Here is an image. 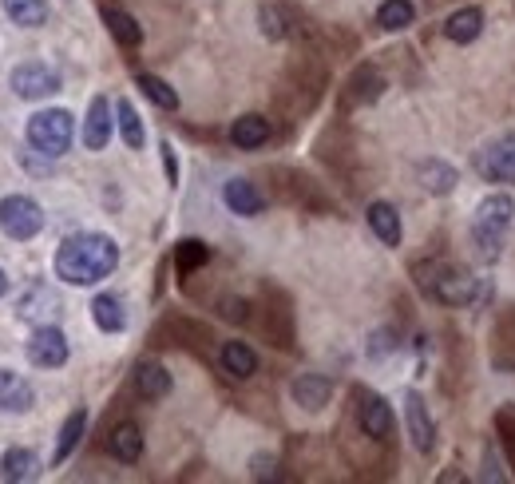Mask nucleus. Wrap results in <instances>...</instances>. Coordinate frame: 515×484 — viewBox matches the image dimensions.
<instances>
[{
  "mask_svg": "<svg viewBox=\"0 0 515 484\" xmlns=\"http://www.w3.org/2000/svg\"><path fill=\"white\" fill-rule=\"evenodd\" d=\"M412 20H416L412 0H385V4L377 8V24H381L385 32H405Z\"/></svg>",
  "mask_w": 515,
  "mask_h": 484,
  "instance_id": "obj_28",
  "label": "nucleus"
},
{
  "mask_svg": "<svg viewBox=\"0 0 515 484\" xmlns=\"http://www.w3.org/2000/svg\"><path fill=\"white\" fill-rule=\"evenodd\" d=\"M8 88L20 100H44V96H56L60 92V72L48 68V64H40V60H28V64H16L12 68Z\"/></svg>",
  "mask_w": 515,
  "mask_h": 484,
  "instance_id": "obj_6",
  "label": "nucleus"
},
{
  "mask_svg": "<svg viewBox=\"0 0 515 484\" xmlns=\"http://www.w3.org/2000/svg\"><path fill=\"white\" fill-rule=\"evenodd\" d=\"M103 24H107V32L115 36V44H123V48L143 44V28H139V20H135L131 12H123V8H107V12H103Z\"/></svg>",
  "mask_w": 515,
  "mask_h": 484,
  "instance_id": "obj_20",
  "label": "nucleus"
},
{
  "mask_svg": "<svg viewBox=\"0 0 515 484\" xmlns=\"http://www.w3.org/2000/svg\"><path fill=\"white\" fill-rule=\"evenodd\" d=\"M72 135H76V123L64 108H48L28 120V143L48 159H60L72 147Z\"/></svg>",
  "mask_w": 515,
  "mask_h": 484,
  "instance_id": "obj_4",
  "label": "nucleus"
},
{
  "mask_svg": "<svg viewBox=\"0 0 515 484\" xmlns=\"http://www.w3.org/2000/svg\"><path fill=\"white\" fill-rule=\"evenodd\" d=\"M36 469H40V461H36L32 449H8V453L0 457V477H4V481H32Z\"/></svg>",
  "mask_w": 515,
  "mask_h": 484,
  "instance_id": "obj_24",
  "label": "nucleus"
},
{
  "mask_svg": "<svg viewBox=\"0 0 515 484\" xmlns=\"http://www.w3.org/2000/svg\"><path fill=\"white\" fill-rule=\"evenodd\" d=\"M405 421H409V437L412 445H416V453H432L436 449V425H432V417H428V409H424V397L409 389L405 393Z\"/></svg>",
  "mask_w": 515,
  "mask_h": 484,
  "instance_id": "obj_10",
  "label": "nucleus"
},
{
  "mask_svg": "<svg viewBox=\"0 0 515 484\" xmlns=\"http://www.w3.org/2000/svg\"><path fill=\"white\" fill-rule=\"evenodd\" d=\"M222 314L230 322H246V302H222Z\"/></svg>",
  "mask_w": 515,
  "mask_h": 484,
  "instance_id": "obj_36",
  "label": "nucleus"
},
{
  "mask_svg": "<svg viewBox=\"0 0 515 484\" xmlns=\"http://www.w3.org/2000/svg\"><path fill=\"white\" fill-rule=\"evenodd\" d=\"M412 278H416L420 294L432 298V302H440V306H464V302L476 298V278L464 266L448 262V258L416 262L412 266Z\"/></svg>",
  "mask_w": 515,
  "mask_h": 484,
  "instance_id": "obj_2",
  "label": "nucleus"
},
{
  "mask_svg": "<svg viewBox=\"0 0 515 484\" xmlns=\"http://www.w3.org/2000/svg\"><path fill=\"white\" fill-rule=\"evenodd\" d=\"M135 84H139V92H143V96H147L155 108H163V112H175V108H179V92H175L167 80H159V76L143 72Z\"/></svg>",
  "mask_w": 515,
  "mask_h": 484,
  "instance_id": "obj_27",
  "label": "nucleus"
},
{
  "mask_svg": "<svg viewBox=\"0 0 515 484\" xmlns=\"http://www.w3.org/2000/svg\"><path fill=\"white\" fill-rule=\"evenodd\" d=\"M258 24H262V36H270V40H286V16H282L274 4H262Z\"/></svg>",
  "mask_w": 515,
  "mask_h": 484,
  "instance_id": "obj_32",
  "label": "nucleus"
},
{
  "mask_svg": "<svg viewBox=\"0 0 515 484\" xmlns=\"http://www.w3.org/2000/svg\"><path fill=\"white\" fill-rule=\"evenodd\" d=\"M393 334L389 330H381V334H373V346H369V354L373 358H381V354H389V350H397V342H389Z\"/></svg>",
  "mask_w": 515,
  "mask_h": 484,
  "instance_id": "obj_34",
  "label": "nucleus"
},
{
  "mask_svg": "<svg viewBox=\"0 0 515 484\" xmlns=\"http://www.w3.org/2000/svg\"><path fill=\"white\" fill-rule=\"evenodd\" d=\"M357 425H361L365 437L385 441V437L393 433V409H389V401H385L381 393L361 389V393H357Z\"/></svg>",
  "mask_w": 515,
  "mask_h": 484,
  "instance_id": "obj_8",
  "label": "nucleus"
},
{
  "mask_svg": "<svg viewBox=\"0 0 515 484\" xmlns=\"http://www.w3.org/2000/svg\"><path fill=\"white\" fill-rule=\"evenodd\" d=\"M111 104L96 96L92 100V108H88V120H84V147L88 151H103L107 147V139H111Z\"/></svg>",
  "mask_w": 515,
  "mask_h": 484,
  "instance_id": "obj_16",
  "label": "nucleus"
},
{
  "mask_svg": "<svg viewBox=\"0 0 515 484\" xmlns=\"http://www.w3.org/2000/svg\"><path fill=\"white\" fill-rule=\"evenodd\" d=\"M290 393H294V401H298L302 409L317 413V409H325V405H329V397H333V381H329V377H321V373H302V377H294Z\"/></svg>",
  "mask_w": 515,
  "mask_h": 484,
  "instance_id": "obj_12",
  "label": "nucleus"
},
{
  "mask_svg": "<svg viewBox=\"0 0 515 484\" xmlns=\"http://www.w3.org/2000/svg\"><path fill=\"white\" fill-rule=\"evenodd\" d=\"M484 32V12L480 8H460V12H452L448 16V24H444V36L452 40V44H472L476 36Z\"/></svg>",
  "mask_w": 515,
  "mask_h": 484,
  "instance_id": "obj_19",
  "label": "nucleus"
},
{
  "mask_svg": "<svg viewBox=\"0 0 515 484\" xmlns=\"http://www.w3.org/2000/svg\"><path fill=\"white\" fill-rule=\"evenodd\" d=\"M476 171L488 183H515V135L492 139L484 151H476Z\"/></svg>",
  "mask_w": 515,
  "mask_h": 484,
  "instance_id": "obj_7",
  "label": "nucleus"
},
{
  "mask_svg": "<svg viewBox=\"0 0 515 484\" xmlns=\"http://www.w3.org/2000/svg\"><path fill=\"white\" fill-rule=\"evenodd\" d=\"M381 92H385L381 72H373V68L353 72V80H349V100H353V104H373Z\"/></svg>",
  "mask_w": 515,
  "mask_h": 484,
  "instance_id": "obj_29",
  "label": "nucleus"
},
{
  "mask_svg": "<svg viewBox=\"0 0 515 484\" xmlns=\"http://www.w3.org/2000/svg\"><path fill=\"white\" fill-rule=\"evenodd\" d=\"M32 401H36L32 385H28L24 377H16V373L0 369V413H28V409H32Z\"/></svg>",
  "mask_w": 515,
  "mask_h": 484,
  "instance_id": "obj_15",
  "label": "nucleus"
},
{
  "mask_svg": "<svg viewBox=\"0 0 515 484\" xmlns=\"http://www.w3.org/2000/svg\"><path fill=\"white\" fill-rule=\"evenodd\" d=\"M270 139V120L266 116H238V120L230 123V143L234 147H242V151H254V147H262Z\"/></svg>",
  "mask_w": 515,
  "mask_h": 484,
  "instance_id": "obj_18",
  "label": "nucleus"
},
{
  "mask_svg": "<svg viewBox=\"0 0 515 484\" xmlns=\"http://www.w3.org/2000/svg\"><path fill=\"white\" fill-rule=\"evenodd\" d=\"M107 453H111L115 461H123V465H135V461L143 457V433H139V425H131V421L115 425V429L107 433Z\"/></svg>",
  "mask_w": 515,
  "mask_h": 484,
  "instance_id": "obj_14",
  "label": "nucleus"
},
{
  "mask_svg": "<svg viewBox=\"0 0 515 484\" xmlns=\"http://www.w3.org/2000/svg\"><path fill=\"white\" fill-rule=\"evenodd\" d=\"M222 199H226V207H230L234 215H242V219H254V215H262V207H266L262 191H258L250 179H230V183L222 187Z\"/></svg>",
  "mask_w": 515,
  "mask_h": 484,
  "instance_id": "obj_11",
  "label": "nucleus"
},
{
  "mask_svg": "<svg viewBox=\"0 0 515 484\" xmlns=\"http://www.w3.org/2000/svg\"><path fill=\"white\" fill-rule=\"evenodd\" d=\"M278 477V461L270 453H258L254 457V481H274Z\"/></svg>",
  "mask_w": 515,
  "mask_h": 484,
  "instance_id": "obj_33",
  "label": "nucleus"
},
{
  "mask_svg": "<svg viewBox=\"0 0 515 484\" xmlns=\"http://www.w3.org/2000/svg\"><path fill=\"white\" fill-rule=\"evenodd\" d=\"M163 167H167V179L179 183V159H175V147L171 143H163Z\"/></svg>",
  "mask_w": 515,
  "mask_h": 484,
  "instance_id": "obj_35",
  "label": "nucleus"
},
{
  "mask_svg": "<svg viewBox=\"0 0 515 484\" xmlns=\"http://www.w3.org/2000/svg\"><path fill=\"white\" fill-rule=\"evenodd\" d=\"M92 318H96V326H100L103 334H119V330L127 326L123 302H119L115 294H100V298L92 302Z\"/></svg>",
  "mask_w": 515,
  "mask_h": 484,
  "instance_id": "obj_25",
  "label": "nucleus"
},
{
  "mask_svg": "<svg viewBox=\"0 0 515 484\" xmlns=\"http://www.w3.org/2000/svg\"><path fill=\"white\" fill-rule=\"evenodd\" d=\"M115 116H119L115 123H119V135H123V143H127L131 151H139L147 135H143V120H139V112L131 108V100H119V104H115Z\"/></svg>",
  "mask_w": 515,
  "mask_h": 484,
  "instance_id": "obj_30",
  "label": "nucleus"
},
{
  "mask_svg": "<svg viewBox=\"0 0 515 484\" xmlns=\"http://www.w3.org/2000/svg\"><path fill=\"white\" fill-rule=\"evenodd\" d=\"M0 4L20 28H40L48 20V0H0Z\"/></svg>",
  "mask_w": 515,
  "mask_h": 484,
  "instance_id": "obj_26",
  "label": "nucleus"
},
{
  "mask_svg": "<svg viewBox=\"0 0 515 484\" xmlns=\"http://www.w3.org/2000/svg\"><path fill=\"white\" fill-rule=\"evenodd\" d=\"M28 362L36 365V369H60V365L68 362V338L56 326H40L28 338Z\"/></svg>",
  "mask_w": 515,
  "mask_h": 484,
  "instance_id": "obj_9",
  "label": "nucleus"
},
{
  "mask_svg": "<svg viewBox=\"0 0 515 484\" xmlns=\"http://www.w3.org/2000/svg\"><path fill=\"white\" fill-rule=\"evenodd\" d=\"M365 219H369V231L385 242V246H401L405 227H401V215H397V207H393V203H369Z\"/></svg>",
  "mask_w": 515,
  "mask_h": 484,
  "instance_id": "obj_13",
  "label": "nucleus"
},
{
  "mask_svg": "<svg viewBox=\"0 0 515 484\" xmlns=\"http://www.w3.org/2000/svg\"><path fill=\"white\" fill-rule=\"evenodd\" d=\"M115 266H119V246L111 235L84 231L64 239L56 250V278H64L68 286H96Z\"/></svg>",
  "mask_w": 515,
  "mask_h": 484,
  "instance_id": "obj_1",
  "label": "nucleus"
},
{
  "mask_svg": "<svg viewBox=\"0 0 515 484\" xmlns=\"http://www.w3.org/2000/svg\"><path fill=\"white\" fill-rule=\"evenodd\" d=\"M135 393L147 401H159L171 393V373L159 362H139L135 365Z\"/></svg>",
  "mask_w": 515,
  "mask_h": 484,
  "instance_id": "obj_17",
  "label": "nucleus"
},
{
  "mask_svg": "<svg viewBox=\"0 0 515 484\" xmlns=\"http://www.w3.org/2000/svg\"><path fill=\"white\" fill-rule=\"evenodd\" d=\"M84 429H88V413L84 409H76L68 421H64V429H60V441H56V453H52V465H64L72 453H76V445H80V437H84Z\"/></svg>",
  "mask_w": 515,
  "mask_h": 484,
  "instance_id": "obj_23",
  "label": "nucleus"
},
{
  "mask_svg": "<svg viewBox=\"0 0 515 484\" xmlns=\"http://www.w3.org/2000/svg\"><path fill=\"white\" fill-rule=\"evenodd\" d=\"M8 294V278H4V270H0V298Z\"/></svg>",
  "mask_w": 515,
  "mask_h": 484,
  "instance_id": "obj_37",
  "label": "nucleus"
},
{
  "mask_svg": "<svg viewBox=\"0 0 515 484\" xmlns=\"http://www.w3.org/2000/svg\"><path fill=\"white\" fill-rule=\"evenodd\" d=\"M420 183H424V191H432V195H448V191L460 183V175H456V167H448L444 159H424V163H420Z\"/></svg>",
  "mask_w": 515,
  "mask_h": 484,
  "instance_id": "obj_22",
  "label": "nucleus"
},
{
  "mask_svg": "<svg viewBox=\"0 0 515 484\" xmlns=\"http://www.w3.org/2000/svg\"><path fill=\"white\" fill-rule=\"evenodd\" d=\"M206 258H210V246L199 239H183L175 246V266H179V274H191V270H199Z\"/></svg>",
  "mask_w": 515,
  "mask_h": 484,
  "instance_id": "obj_31",
  "label": "nucleus"
},
{
  "mask_svg": "<svg viewBox=\"0 0 515 484\" xmlns=\"http://www.w3.org/2000/svg\"><path fill=\"white\" fill-rule=\"evenodd\" d=\"M0 231L4 239L12 242H28L44 231V211L36 199L28 195H4L0 199Z\"/></svg>",
  "mask_w": 515,
  "mask_h": 484,
  "instance_id": "obj_5",
  "label": "nucleus"
},
{
  "mask_svg": "<svg viewBox=\"0 0 515 484\" xmlns=\"http://www.w3.org/2000/svg\"><path fill=\"white\" fill-rule=\"evenodd\" d=\"M515 219V199L508 191H492L476 203V215H472V246L480 254V262H496L500 250H504V239H508V227Z\"/></svg>",
  "mask_w": 515,
  "mask_h": 484,
  "instance_id": "obj_3",
  "label": "nucleus"
},
{
  "mask_svg": "<svg viewBox=\"0 0 515 484\" xmlns=\"http://www.w3.org/2000/svg\"><path fill=\"white\" fill-rule=\"evenodd\" d=\"M222 369H226L230 377L246 381V377L258 373V354H254L246 342H226V346H222Z\"/></svg>",
  "mask_w": 515,
  "mask_h": 484,
  "instance_id": "obj_21",
  "label": "nucleus"
}]
</instances>
